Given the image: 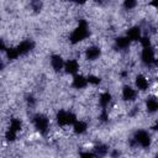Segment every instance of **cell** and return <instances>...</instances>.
I'll use <instances>...</instances> for the list:
<instances>
[{
    "label": "cell",
    "mask_w": 158,
    "mask_h": 158,
    "mask_svg": "<svg viewBox=\"0 0 158 158\" xmlns=\"http://www.w3.org/2000/svg\"><path fill=\"white\" fill-rule=\"evenodd\" d=\"M4 49H6V47H5V43H4V41L0 38V51H4Z\"/></svg>",
    "instance_id": "25"
},
{
    "label": "cell",
    "mask_w": 158,
    "mask_h": 158,
    "mask_svg": "<svg viewBox=\"0 0 158 158\" xmlns=\"http://www.w3.org/2000/svg\"><path fill=\"white\" fill-rule=\"evenodd\" d=\"M32 123H33L35 128L41 135H47L49 132V118H48L47 115H44L42 112H38V114L33 115Z\"/></svg>",
    "instance_id": "2"
},
{
    "label": "cell",
    "mask_w": 158,
    "mask_h": 158,
    "mask_svg": "<svg viewBox=\"0 0 158 158\" xmlns=\"http://www.w3.org/2000/svg\"><path fill=\"white\" fill-rule=\"evenodd\" d=\"M137 0H123V7L126 10H133L137 6Z\"/></svg>",
    "instance_id": "23"
},
{
    "label": "cell",
    "mask_w": 158,
    "mask_h": 158,
    "mask_svg": "<svg viewBox=\"0 0 158 158\" xmlns=\"http://www.w3.org/2000/svg\"><path fill=\"white\" fill-rule=\"evenodd\" d=\"M135 85H136V88H137L139 91H146V90L149 88V81H148V79H147L146 75L138 74V75L136 77V79H135Z\"/></svg>",
    "instance_id": "10"
},
{
    "label": "cell",
    "mask_w": 158,
    "mask_h": 158,
    "mask_svg": "<svg viewBox=\"0 0 158 158\" xmlns=\"http://www.w3.org/2000/svg\"><path fill=\"white\" fill-rule=\"evenodd\" d=\"M86 80H88V84H91V85H99L101 81V79L95 74H88Z\"/></svg>",
    "instance_id": "21"
},
{
    "label": "cell",
    "mask_w": 158,
    "mask_h": 158,
    "mask_svg": "<svg viewBox=\"0 0 158 158\" xmlns=\"http://www.w3.org/2000/svg\"><path fill=\"white\" fill-rule=\"evenodd\" d=\"M115 46L120 51H125L131 46V40L127 36H120L115 40Z\"/></svg>",
    "instance_id": "13"
},
{
    "label": "cell",
    "mask_w": 158,
    "mask_h": 158,
    "mask_svg": "<svg viewBox=\"0 0 158 158\" xmlns=\"http://www.w3.org/2000/svg\"><path fill=\"white\" fill-rule=\"evenodd\" d=\"M72 2H74V4H77V5H84L88 0H70Z\"/></svg>",
    "instance_id": "24"
},
{
    "label": "cell",
    "mask_w": 158,
    "mask_h": 158,
    "mask_svg": "<svg viewBox=\"0 0 158 158\" xmlns=\"http://www.w3.org/2000/svg\"><path fill=\"white\" fill-rule=\"evenodd\" d=\"M9 130H12L15 132H20L22 130V121L20 118H11L9 123Z\"/></svg>",
    "instance_id": "17"
},
{
    "label": "cell",
    "mask_w": 158,
    "mask_h": 158,
    "mask_svg": "<svg viewBox=\"0 0 158 158\" xmlns=\"http://www.w3.org/2000/svg\"><path fill=\"white\" fill-rule=\"evenodd\" d=\"M72 126H73L74 133H77V135H83L88 130V123L85 121H83V120H77Z\"/></svg>",
    "instance_id": "14"
},
{
    "label": "cell",
    "mask_w": 158,
    "mask_h": 158,
    "mask_svg": "<svg viewBox=\"0 0 158 158\" xmlns=\"http://www.w3.org/2000/svg\"><path fill=\"white\" fill-rule=\"evenodd\" d=\"M51 65L54 72H60L64 67V59L59 54H52L51 56Z\"/></svg>",
    "instance_id": "11"
},
{
    "label": "cell",
    "mask_w": 158,
    "mask_h": 158,
    "mask_svg": "<svg viewBox=\"0 0 158 158\" xmlns=\"http://www.w3.org/2000/svg\"><path fill=\"white\" fill-rule=\"evenodd\" d=\"M111 94L109 91H104L99 95V104L101 106V109H106L110 104H111Z\"/></svg>",
    "instance_id": "15"
},
{
    "label": "cell",
    "mask_w": 158,
    "mask_h": 158,
    "mask_svg": "<svg viewBox=\"0 0 158 158\" xmlns=\"http://www.w3.org/2000/svg\"><path fill=\"white\" fill-rule=\"evenodd\" d=\"M33 48H35V42L32 40H23L16 46V49L20 56H25V54L30 53Z\"/></svg>",
    "instance_id": "6"
},
{
    "label": "cell",
    "mask_w": 158,
    "mask_h": 158,
    "mask_svg": "<svg viewBox=\"0 0 158 158\" xmlns=\"http://www.w3.org/2000/svg\"><path fill=\"white\" fill-rule=\"evenodd\" d=\"M146 109H147L148 114H153V112H156L158 110V101H157V99L154 96L147 99V101H146Z\"/></svg>",
    "instance_id": "16"
},
{
    "label": "cell",
    "mask_w": 158,
    "mask_h": 158,
    "mask_svg": "<svg viewBox=\"0 0 158 158\" xmlns=\"http://www.w3.org/2000/svg\"><path fill=\"white\" fill-rule=\"evenodd\" d=\"M132 139H133L136 146H139V147H143V148H148L151 146V142H152L151 135L144 130H138L135 133Z\"/></svg>",
    "instance_id": "3"
},
{
    "label": "cell",
    "mask_w": 158,
    "mask_h": 158,
    "mask_svg": "<svg viewBox=\"0 0 158 158\" xmlns=\"http://www.w3.org/2000/svg\"><path fill=\"white\" fill-rule=\"evenodd\" d=\"M86 85H88V80H86V77H84L83 74H75L74 78L72 79V86L74 89L80 90L86 88Z\"/></svg>",
    "instance_id": "8"
},
{
    "label": "cell",
    "mask_w": 158,
    "mask_h": 158,
    "mask_svg": "<svg viewBox=\"0 0 158 158\" xmlns=\"http://www.w3.org/2000/svg\"><path fill=\"white\" fill-rule=\"evenodd\" d=\"M136 98H137V91H136L132 86L125 85V86L122 88V99H123L125 101L131 102V101H135Z\"/></svg>",
    "instance_id": "9"
},
{
    "label": "cell",
    "mask_w": 158,
    "mask_h": 158,
    "mask_svg": "<svg viewBox=\"0 0 158 158\" xmlns=\"http://www.w3.org/2000/svg\"><path fill=\"white\" fill-rule=\"evenodd\" d=\"M141 31H142V30H141L138 26H132V27H130V28L127 30L126 36L131 40V42H132V41H139L141 37H142V32H141Z\"/></svg>",
    "instance_id": "12"
},
{
    "label": "cell",
    "mask_w": 158,
    "mask_h": 158,
    "mask_svg": "<svg viewBox=\"0 0 158 158\" xmlns=\"http://www.w3.org/2000/svg\"><path fill=\"white\" fill-rule=\"evenodd\" d=\"M89 37V27L88 22L85 20H79L77 27L70 32L69 35V43L70 44H78L86 40Z\"/></svg>",
    "instance_id": "1"
},
{
    "label": "cell",
    "mask_w": 158,
    "mask_h": 158,
    "mask_svg": "<svg viewBox=\"0 0 158 158\" xmlns=\"http://www.w3.org/2000/svg\"><path fill=\"white\" fill-rule=\"evenodd\" d=\"M4 67H5V64H4V62L0 59V70H2V69H4Z\"/></svg>",
    "instance_id": "26"
},
{
    "label": "cell",
    "mask_w": 158,
    "mask_h": 158,
    "mask_svg": "<svg viewBox=\"0 0 158 158\" xmlns=\"http://www.w3.org/2000/svg\"><path fill=\"white\" fill-rule=\"evenodd\" d=\"M5 51H6V58L10 59V60H14V59H16V58L20 57L16 47H10V48H6Z\"/></svg>",
    "instance_id": "19"
},
{
    "label": "cell",
    "mask_w": 158,
    "mask_h": 158,
    "mask_svg": "<svg viewBox=\"0 0 158 158\" xmlns=\"http://www.w3.org/2000/svg\"><path fill=\"white\" fill-rule=\"evenodd\" d=\"M141 58H142V63H143L147 68L156 67V56H154V49H153L152 44L143 47Z\"/></svg>",
    "instance_id": "4"
},
{
    "label": "cell",
    "mask_w": 158,
    "mask_h": 158,
    "mask_svg": "<svg viewBox=\"0 0 158 158\" xmlns=\"http://www.w3.org/2000/svg\"><path fill=\"white\" fill-rule=\"evenodd\" d=\"M109 152V147L106 144H102V143H99L94 147V153L95 156H106Z\"/></svg>",
    "instance_id": "18"
},
{
    "label": "cell",
    "mask_w": 158,
    "mask_h": 158,
    "mask_svg": "<svg viewBox=\"0 0 158 158\" xmlns=\"http://www.w3.org/2000/svg\"><path fill=\"white\" fill-rule=\"evenodd\" d=\"M64 72L67 74H77V72H79L80 69V64H79V60L78 59H68L67 62H64V67H63Z\"/></svg>",
    "instance_id": "7"
},
{
    "label": "cell",
    "mask_w": 158,
    "mask_h": 158,
    "mask_svg": "<svg viewBox=\"0 0 158 158\" xmlns=\"http://www.w3.org/2000/svg\"><path fill=\"white\" fill-rule=\"evenodd\" d=\"M16 138H17V132H15V131L7 128L6 132H5V139H6L7 142H14Z\"/></svg>",
    "instance_id": "22"
},
{
    "label": "cell",
    "mask_w": 158,
    "mask_h": 158,
    "mask_svg": "<svg viewBox=\"0 0 158 158\" xmlns=\"http://www.w3.org/2000/svg\"><path fill=\"white\" fill-rule=\"evenodd\" d=\"M101 56V48L99 46H89L84 49V57L89 62L96 60Z\"/></svg>",
    "instance_id": "5"
},
{
    "label": "cell",
    "mask_w": 158,
    "mask_h": 158,
    "mask_svg": "<svg viewBox=\"0 0 158 158\" xmlns=\"http://www.w3.org/2000/svg\"><path fill=\"white\" fill-rule=\"evenodd\" d=\"M30 7L33 12H40L43 7V2H42V0H31L30 1Z\"/></svg>",
    "instance_id": "20"
}]
</instances>
